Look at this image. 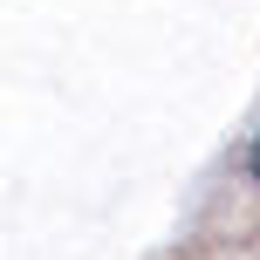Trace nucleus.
Returning <instances> with one entry per match:
<instances>
[{
    "mask_svg": "<svg viewBox=\"0 0 260 260\" xmlns=\"http://www.w3.org/2000/svg\"><path fill=\"white\" fill-rule=\"evenodd\" d=\"M253 178H260V137H253Z\"/></svg>",
    "mask_w": 260,
    "mask_h": 260,
    "instance_id": "f257e3e1",
    "label": "nucleus"
}]
</instances>
